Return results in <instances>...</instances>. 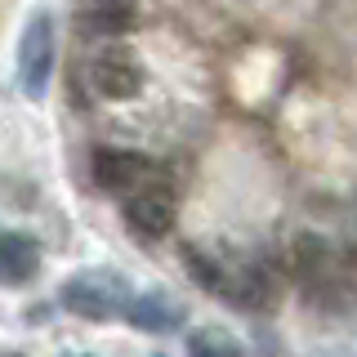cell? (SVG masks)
<instances>
[{
  "mask_svg": "<svg viewBox=\"0 0 357 357\" xmlns=\"http://www.w3.org/2000/svg\"><path fill=\"white\" fill-rule=\"evenodd\" d=\"M183 264H188L197 286H206L210 295L228 299L232 308L264 312V308L277 304V273L264 259H228V255H215V250L183 245Z\"/></svg>",
  "mask_w": 357,
  "mask_h": 357,
  "instance_id": "cell-1",
  "label": "cell"
},
{
  "mask_svg": "<svg viewBox=\"0 0 357 357\" xmlns=\"http://www.w3.org/2000/svg\"><path fill=\"white\" fill-rule=\"evenodd\" d=\"M130 299L134 290L116 268H81L59 286V308L81 321H112L126 312Z\"/></svg>",
  "mask_w": 357,
  "mask_h": 357,
  "instance_id": "cell-2",
  "label": "cell"
},
{
  "mask_svg": "<svg viewBox=\"0 0 357 357\" xmlns=\"http://www.w3.org/2000/svg\"><path fill=\"white\" fill-rule=\"evenodd\" d=\"M54 59H59V27H54L50 9H36L22 22V36H18V89L31 103H40L50 94Z\"/></svg>",
  "mask_w": 357,
  "mask_h": 357,
  "instance_id": "cell-3",
  "label": "cell"
},
{
  "mask_svg": "<svg viewBox=\"0 0 357 357\" xmlns=\"http://www.w3.org/2000/svg\"><path fill=\"white\" fill-rule=\"evenodd\" d=\"M89 76V89H94L98 98H112V103H126V98H139L143 94V63L139 54L126 50V45H103V50L89 59L85 67Z\"/></svg>",
  "mask_w": 357,
  "mask_h": 357,
  "instance_id": "cell-4",
  "label": "cell"
},
{
  "mask_svg": "<svg viewBox=\"0 0 357 357\" xmlns=\"http://www.w3.org/2000/svg\"><path fill=\"white\" fill-rule=\"evenodd\" d=\"M156 161L148 152H130V148H98L89 156V178L103 192H134L152 178Z\"/></svg>",
  "mask_w": 357,
  "mask_h": 357,
  "instance_id": "cell-5",
  "label": "cell"
},
{
  "mask_svg": "<svg viewBox=\"0 0 357 357\" xmlns=\"http://www.w3.org/2000/svg\"><path fill=\"white\" fill-rule=\"evenodd\" d=\"M286 268H290V277L304 286V295H312L317 286L335 282V277H344L335 245H331L326 237H317V232H304V237L290 241V250H286Z\"/></svg>",
  "mask_w": 357,
  "mask_h": 357,
  "instance_id": "cell-6",
  "label": "cell"
},
{
  "mask_svg": "<svg viewBox=\"0 0 357 357\" xmlns=\"http://www.w3.org/2000/svg\"><path fill=\"white\" fill-rule=\"evenodd\" d=\"M174 192H165L161 183H143V188H134V192L126 197V206H121V215H126V223L139 237H165V232L174 228Z\"/></svg>",
  "mask_w": 357,
  "mask_h": 357,
  "instance_id": "cell-7",
  "label": "cell"
},
{
  "mask_svg": "<svg viewBox=\"0 0 357 357\" xmlns=\"http://www.w3.org/2000/svg\"><path fill=\"white\" fill-rule=\"evenodd\" d=\"M121 317L130 321L134 331H148V335H170V331H178L183 326V304H178L174 295H165V290H143V295H134L130 304H126V312Z\"/></svg>",
  "mask_w": 357,
  "mask_h": 357,
  "instance_id": "cell-8",
  "label": "cell"
},
{
  "mask_svg": "<svg viewBox=\"0 0 357 357\" xmlns=\"http://www.w3.org/2000/svg\"><path fill=\"white\" fill-rule=\"evenodd\" d=\"M45 250L31 232H0V286H27L36 282Z\"/></svg>",
  "mask_w": 357,
  "mask_h": 357,
  "instance_id": "cell-9",
  "label": "cell"
},
{
  "mask_svg": "<svg viewBox=\"0 0 357 357\" xmlns=\"http://www.w3.org/2000/svg\"><path fill=\"white\" fill-rule=\"evenodd\" d=\"M130 27H134V9L126 0H94V5H85L76 14V36H85V40L116 45L121 36H130Z\"/></svg>",
  "mask_w": 357,
  "mask_h": 357,
  "instance_id": "cell-10",
  "label": "cell"
},
{
  "mask_svg": "<svg viewBox=\"0 0 357 357\" xmlns=\"http://www.w3.org/2000/svg\"><path fill=\"white\" fill-rule=\"evenodd\" d=\"M188 357H245V349L237 344V335L223 326H201L188 335Z\"/></svg>",
  "mask_w": 357,
  "mask_h": 357,
  "instance_id": "cell-11",
  "label": "cell"
},
{
  "mask_svg": "<svg viewBox=\"0 0 357 357\" xmlns=\"http://www.w3.org/2000/svg\"><path fill=\"white\" fill-rule=\"evenodd\" d=\"M5 357H22V353H5Z\"/></svg>",
  "mask_w": 357,
  "mask_h": 357,
  "instance_id": "cell-12",
  "label": "cell"
},
{
  "mask_svg": "<svg viewBox=\"0 0 357 357\" xmlns=\"http://www.w3.org/2000/svg\"><path fill=\"white\" fill-rule=\"evenodd\" d=\"M81 357H85V353H81Z\"/></svg>",
  "mask_w": 357,
  "mask_h": 357,
  "instance_id": "cell-13",
  "label": "cell"
}]
</instances>
